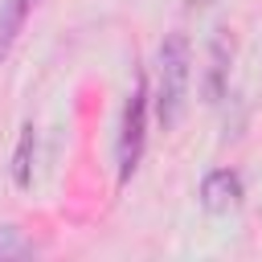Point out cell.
Listing matches in <instances>:
<instances>
[{
	"instance_id": "3957f363",
	"label": "cell",
	"mask_w": 262,
	"mask_h": 262,
	"mask_svg": "<svg viewBox=\"0 0 262 262\" xmlns=\"http://www.w3.org/2000/svg\"><path fill=\"white\" fill-rule=\"evenodd\" d=\"M242 205V176L229 168H213L201 180V209L205 213H229Z\"/></svg>"
},
{
	"instance_id": "6da1fadb",
	"label": "cell",
	"mask_w": 262,
	"mask_h": 262,
	"mask_svg": "<svg viewBox=\"0 0 262 262\" xmlns=\"http://www.w3.org/2000/svg\"><path fill=\"white\" fill-rule=\"evenodd\" d=\"M188 82H192V45L184 33H168L156 53V119L164 131H172L184 119L188 106Z\"/></svg>"
},
{
	"instance_id": "8992f818",
	"label": "cell",
	"mask_w": 262,
	"mask_h": 262,
	"mask_svg": "<svg viewBox=\"0 0 262 262\" xmlns=\"http://www.w3.org/2000/svg\"><path fill=\"white\" fill-rule=\"evenodd\" d=\"M225 66H229V41H225V33L221 37H213V49H209V102H217L221 98V90H225Z\"/></svg>"
},
{
	"instance_id": "7a4b0ae2",
	"label": "cell",
	"mask_w": 262,
	"mask_h": 262,
	"mask_svg": "<svg viewBox=\"0 0 262 262\" xmlns=\"http://www.w3.org/2000/svg\"><path fill=\"white\" fill-rule=\"evenodd\" d=\"M143 127H147V82L139 74L131 98H127V111H123V131H119V180H131L135 168H139L143 139H147Z\"/></svg>"
},
{
	"instance_id": "52a82bcc",
	"label": "cell",
	"mask_w": 262,
	"mask_h": 262,
	"mask_svg": "<svg viewBox=\"0 0 262 262\" xmlns=\"http://www.w3.org/2000/svg\"><path fill=\"white\" fill-rule=\"evenodd\" d=\"M29 254H33V242L16 225H0V262L4 258H29Z\"/></svg>"
},
{
	"instance_id": "277c9868",
	"label": "cell",
	"mask_w": 262,
	"mask_h": 262,
	"mask_svg": "<svg viewBox=\"0 0 262 262\" xmlns=\"http://www.w3.org/2000/svg\"><path fill=\"white\" fill-rule=\"evenodd\" d=\"M37 4L41 0H0V66L8 61V53H12L16 37L25 33V25H29Z\"/></svg>"
},
{
	"instance_id": "5b68a950",
	"label": "cell",
	"mask_w": 262,
	"mask_h": 262,
	"mask_svg": "<svg viewBox=\"0 0 262 262\" xmlns=\"http://www.w3.org/2000/svg\"><path fill=\"white\" fill-rule=\"evenodd\" d=\"M33 147H37V131L33 123L20 127V143H16V156H12V184L16 188H29L33 184Z\"/></svg>"
}]
</instances>
